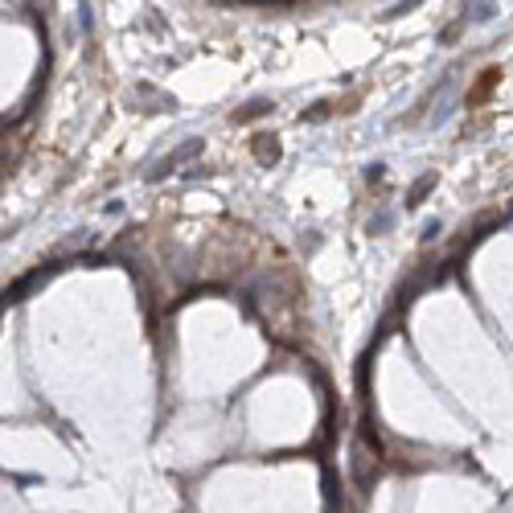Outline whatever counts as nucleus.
<instances>
[{"label":"nucleus","instance_id":"nucleus-1","mask_svg":"<svg viewBox=\"0 0 513 513\" xmlns=\"http://www.w3.org/2000/svg\"><path fill=\"white\" fill-rule=\"evenodd\" d=\"M263 111H271V103H267V99H259V103H251V107L234 111L230 119H234V124H246V119H255V115H263Z\"/></svg>","mask_w":513,"mask_h":513},{"label":"nucleus","instance_id":"nucleus-2","mask_svg":"<svg viewBox=\"0 0 513 513\" xmlns=\"http://www.w3.org/2000/svg\"><path fill=\"white\" fill-rule=\"evenodd\" d=\"M255 152H259V156H267V160H276V156H280V144L267 140V136H255Z\"/></svg>","mask_w":513,"mask_h":513},{"label":"nucleus","instance_id":"nucleus-3","mask_svg":"<svg viewBox=\"0 0 513 513\" xmlns=\"http://www.w3.org/2000/svg\"><path fill=\"white\" fill-rule=\"evenodd\" d=\"M464 17H468V25H472V21H489V17H493V4H485V0H480V4L464 8Z\"/></svg>","mask_w":513,"mask_h":513},{"label":"nucleus","instance_id":"nucleus-4","mask_svg":"<svg viewBox=\"0 0 513 513\" xmlns=\"http://www.w3.org/2000/svg\"><path fill=\"white\" fill-rule=\"evenodd\" d=\"M419 8V0H407V4H394L390 12H386V21H394V17H403V12H415Z\"/></svg>","mask_w":513,"mask_h":513}]
</instances>
